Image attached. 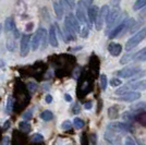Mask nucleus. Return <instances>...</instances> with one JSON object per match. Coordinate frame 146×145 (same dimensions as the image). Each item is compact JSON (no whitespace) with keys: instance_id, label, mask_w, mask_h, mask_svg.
I'll return each instance as SVG.
<instances>
[{"instance_id":"nucleus-1","label":"nucleus","mask_w":146,"mask_h":145,"mask_svg":"<svg viewBox=\"0 0 146 145\" xmlns=\"http://www.w3.org/2000/svg\"><path fill=\"white\" fill-rule=\"evenodd\" d=\"M88 3L86 2L85 0H79L78 3H76V14L75 17L79 20L80 24L82 25H88L90 26V23H88V20H87V8H88Z\"/></svg>"},{"instance_id":"nucleus-2","label":"nucleus","mask_w":146,"mask_h":145,"mask_svg":"<svg viewBox=\"0 0 146 145\" xmlns=\"http://www.w3.org/2000/svg\"><path fill=\"white\" fill-rule=\"evenodd\" d=\"M145 37H146V27H143V29H141L140 31H137L132 37H130L129 41H127L125 46H124L125 50H127V51H131V50L135 48Z\"/></svg>"},{"instance_id":"nucleus-3","label":"nucleus","mask_w":146,"mask_h":145,"mask_svg":"<svg viewBox=\"0 0 146 145\" xmlns=\"http://www.w3.org/2000/svg\"><path fill=\"white\" fill-rule=\"evenodd\" d=\"M120 14H121V9H120V7L110 8L109 9V12L107 14L106 21H105L106 24H107V33H108V31H109L113 25H116L117 20L120 17Z\"/></svg>"},{"instance_id":"nucleus-4","label":"nucleus","mask_w":146,"mask_h":145,"mask_svg":"<svg viewBox=\"0 0 146 145\" xmlns=\"http://www.w3.org/2000/svg\"><path fill=\"white\" fill-rule=\"evenodd\" d=\"M107 130H110L112 132L117 133V134H122V133H128L131 132L132 129H131V126L129 123H124V122H111L108 124L107 127Z\"/></svg>"},{"instance_id":"nucleus-5","label":"nucleus","mask_w":146,"mask_h":145,"mask_svg":"<svg viewBox=\"0 0 146 145\" xmlns=\"http://www.w3.org/2000/svg\"><path fill=\"white\" fill-rule=\"evenodd\" d=\"M109 9H110V7L108 6V5H104V6L99 9L97 18L95 20V26H96V30L97 31H100L103 29L104 23H105V21H106V17H107V14L109 12Z\"/></svg>"},{"instance_id":"nucleus-6","label":"nucleus","mask_w":146,"mask_h":145,"mask_svg":"<svg viewBox=\"0 0 146 145\" xmlns=\"http://www.w3.org/2000/svg\"><path fill=\"white\" fill-rule=\"evenodd\" d=\"M141 71H142V69H140L139 67H127V68L119 70L117 72V75L119 78H123V79H132Z\"/></svg>"},{"instance_id":"nucleus-7","label":"nucleus","mask_w":146,"mask_h":145,"mask_svg":"<svg viewBox=\"0 0 146 145\" xmlns=\"http://www.w3.org/2000/svg\"><path fill=\"white\" fill-rule=\"evenodd\" d=\"M141 98V93L136 91H131V92H128L127 94H124V95H121V96H119L117 99L119 100V102H124V103H132V102H135V100H137V99H140Z\"/></svg>"},{"instance_id":"nucleus-8","label":"nucleus","mask_w":146,"mask_h":145,"mask_svg":"<svg viewBox=\"0 0 146 145\" xmlns=\"http://www.w3.org/2000/svg\"><path fill=\"white\" fill-rule=\"evenodd\" d=\"M30 45H31V36L29 34H24L21 38V56L26 57L30 51Z\"/></svg>"},{"instance_id":"nucleus-9","label":"nucleus","mask_w":146,"mask_h":145,"mask_svg":"<svg viewBox=\"0 0 146 145\" xmlns=\"http://www.w3.org/2000/svg\"><path fill=\"white\" fill-rule=\"evenodd\" d=\"M44 30H45L44 27H39V29L36 31V33H35V34L33 35V37H32L31 46H32V49H33V50H36V49H38V47L40 46Z\"/></svg>"},{"instance_id":"nucleus-10","label":"nucleus","mask_w":146,"mask_h":145,"mask_svg":"<svg viewBox=\"0 0 146 145\" xmlns=\"http://www.w3.org/2000/svg\"><path fill=\"white\" fill-rule=\"evenodd\" d=\"M129 91H144L146 90V80H140V81H134V82H130L127 84Z\"/></svg>"},{"instance_id":"nucleus-11","label":"nucleus","mask_w":146,"mask_h":145,"mask_svg":"<svg viewBox=\"0 0 146 145\" xmlns=\"http://www.w3.org/2000/svg\"><path fill=\"white\" fill-rule=\"evenodd\" d=\"M98 11H99V9H98L97 6H94V5L88 6L86 13H87V20H88L90 25L93 24V23H95V20L97 18Z\"/></svg>"},{"instance_id":"nucleus-12","label":"nucleus","mask_w":146,"mask_h":145,"mask_svg":"<svg viewBox=\"0 0 146 145\" xmlns=\"http://www.w3.org/2000/svg\"><path fill=\"white\" fill-rule=\"evenodd\" d=\"M66 20H67L70 24L72 25V27L75 30L76 33H80V30H81V24H80L79 20L76 19V17H75L72 12L68 13L67 17H66Z\"/></svg>"},{"instance_id":"nucleus-13","label":"nucleus","mask_w":146,"mask_h":145,"mask_svg":"<svg viewBox=\"0 0 146 145\" xmlns=\"http://www.w3.org/2000/svg\"><path fill=\"white\" fill-rule=\"evenodd\" d=\"M48 41L49 44L52 46V47H58V38H57V32H56L55 24L51 25L50 29H49V34H48Z\"/></svg>"},{"instance_id":"nucleus-14","label":"nucleus","mask_w":146,"mask_h":145,"mask_svg":"<svg viewBox=\"0 0 146 145\" xmlns=\"http://www.w3.org/2000/svg\"><path fill=\"white\" fill-rule=\"evenodd\" d=\"M105 139L106 141H108L111 144H120V139L119 136H117V133L112 132L110 130H107L105 133Z\"/></svg>"},{"instance_id":"nucleus-15","label":"nucleus","mask_w":146,"mask_h":145,"mask_svg":"<svg viewBox=\"0 0 146 145\" xmlns=\"http://www.w3.org/2000/svg\"><path fill=\"white\" fill-rule=\"evenodd\" d=\"M108 51L110 53L111 56L113 57H117L121 54L122 51V47L120 44H117V43H110L109 46H108Z\"/></svg>"},{"instance_id":"nucleus-16","label":"nucleus","mask_w":146,"mask_h":145,"mask_svg":"<svg viewBox=\"0 0 146 145\" xmlns=\"http://www.w3.org/2000/svg\"><path fill=\"white\" fill-rule=\"evenodd\" d=\"M137 111H133V110H130V111H125L122 114V119L125 121L127 123H130L132 121H135V117H136Z\"/></svg>"},{"instance_id":"nucleus-17","label":"nucleus","mask_w":146,"mask_h":145,"mask_svg":"<svg viewBox=\"0 0 146 145\" xmlns=\"http://www.w3.org/2000/svg\"><path fill=\"white\" fill-rule=\"evenodd\" d=\"M133 60L137 61V62H144V61H146V47L141 49L140 51H137L136 54H134Z\"/></svg>"},{"instance_id":"nucleus-18","label":"nucleus","mask_w":146,"mask_h":145,"mask_svg":"<svg viewBox=\"0 0 146 145\" xmlns=\"http://www.w3.org/2000/svg\"><path fill=\"white\" fill-rule=\"evenodd\" d=\"M52 5H54V10H55V13H56V15H57V18L59 19V20H61L62 17H63L64 11H63V9H62V7H61L60 2L55 0Z\"/></svg>"},{"instance_id":"nucleus-19","label":"nucleus","mask_w":146,"mask_h":145,"mask_svg":"<svg viewBox=\"0 0 146 145\" xmlns=\"http://www.w3.org/2000/svg\"><path fill=\"white\" fill-rule=\"evenodd\" d=\"M131 110L133 111H143L146 109V102H137L131 105Z\"/></svg>"},{"instance_id":"nucleus-20","label":"nucleus","mask_w":146,"mask_h":145,"mask_svg":"<svg viewBox=\"0 0 146 145\" xmlns=\"http://www.w3.org/2000/svg\"><path fill=\"white\" fill-rule=\"evenodd\" d=\"M5 30H6V32H12L13 30H15V23H14V20L12 18H8L6 20Z\"/></svg>"},{"instance_id":"nucleus-21","label":"nucleus","mask_w":146,"mask_h":145,"mask_svg":"<svg viewBox=\"0 0 146 145\" xmlns=\"http://www.w3.org/2000/svg\"><path fill=\"white\" fill-rule=\"evenodd\" d=\"M135 120L137 121L140 124L146 127V112L145 111H137L136 114V117H135Z\"/></svg>"},{"instance_id":"nucleus-22","label":"nucleus","mask_w":146,"mask_h":145,"mask_svg":"<svg viewBox=\"0 0 146 145\" xmlns=\"http://www.w3.org/2000/svg\"><path fill=\"white\" fill-rule=\"evenodd\" d=\"M40 118H42L44 121H50V120H52V118H54V114H52L50 110H45V111H43V112L40 114Z\"/></svg>"},{"instance_id":"nucleus-23","label":"nucleus","mask_w":146,"mask_h":145,"mask_svg":"<svg viewBox=\"0 0 146 145\" xmlns=\"http://www.w3.org/2000/svg\"><path fill=\"white\" fill-rule=\"evenodd\" d=\"M59 2H60V5H61V7H62V9H63L64 12H67V13L71 12L72 7L70 6V3H69L68 0H59Z\"/></svg>"},{"instance_id":"nucleus-24","label":"nucleus","mask_w":146,"mask_h":145,"mask_svg":"<svg viewBox=\"0 0 146 145\" xmlns=\"http://www.w3.org/2000/svg\"><path fill=\"white\" fill-rule=\"evenodd\" d=\"M146 6V0H136L135 3L133 6V10L134 11H139L142 8H144Z\"/></svg>"},{"instance_id":"nucleus-25","label":"nucleus","mask_w":146,"mask_h":145,"mask_svg":"<svg viewBox=\"0 0 146 145\" xmlns=\"http://www.w3.org/2000/svg\"><path fill=\"white\" fill-rule=\"evenodd\" d=\"M19 127H20V129L22 130V131H24V132H29L31 130V126L30 123L27 122V121H22V122H20V124H19Z\"/></svg>"},{"instance_id":"nucleus-26","label":"nucleus","mask_w":146,"mask_h":145,"mask_svg":"<svg viewBox=\"0 0 146 145\" xmlns=\"http://www.w3.org/2000/svg\"><path fill=\"white\" fill-rule=\"evenodd\" d=\"M88 33H90V26L88 25H83L80 30V35L81 37H87L88 36Z\"/></svg>"},{"instance_id":"nucleus-27","label":"nucleus","mask_w":146,"mask_h":145,"mask_svg":"<svg viewBox=\"0 0 146 145\" xmlns=\"http://www.w3.org/2000/svg\"><path fill=\"white\" fill-rule=\"evenodd\" d=\"M133 56H134V54L124 55L121 58V60H120V63H121V65H125V63H128L129 61L133 60Z\"/></svg>"},{"instance_id":"nucleus-28","label":"nucleus","mask_w":146,"mask_h":145,"mask_svg":"<svg viewBox=\"0 0 146 145\" xmlns=\"http://www.w3.org/2000/svg\"><path fill=\"white\" fill-rule=\"evenodd\" d=\"M13 104H14V100L11 96L8 97V102H7V112H11L13 109Z\"/></svg>"},{"instance_id":"nucleus-29","label":"nucleus","mask_w":146,"mask_h":145,"mask_svg":"<svg viewBox=\"0 0 146 145\" xmlns=\"http://www.w3.org/2000/svg\"><path fill=\"white\" fill-rule=\"evenodd\" d=\"M73 124L75 126V128H78V129H81V128L84 127V121L82 120L81 118H75V119L73 120Z\"/></svg>"},{"instance_id":"nucleus-30","label":"nucleus","mask_w":146,"mask_h":145,"mask_svg":"<svg viewBox=\"0 0 146 145\" xmlns=\"http://www.w3.org/2000/svg\"><path fill=\"white\" fill-rule=\"evenodd\" d=\"M121 80L118 79V78H113V79L110 80V85L113 86V87H119V86H121Z\"/></svg>"},{"instance_id":"nucleus-31","label":"nucleus","mask_w":146,"mask_h":145,"mask_svg":"<svg viewBox=\"0 0 146 145\" xmlns=\"http://www.w3.org/2000/svg\"><path fill=\"white\" fill-rule=\"evenodd\" d=\"M107 84H108L107 76H106L105 74H102V75H100V85H102V88H103V90H106Z\"/></svg>"},{"instance_id":"nucleus-32","label":"nucleus","mask_w":146,"mask_h":145,"mask_svg":"<svg viewBox=\"0 0 146 145\" xmlns=\"http://www.w3.org/2000/svg\"><path fill=\"white\" fill-rule=\"evenodd\" d=\"M40 45L43 46L44 48L46 47V45H47V31L44 30V33H43V36H42V43H40Z\"/></svg>"},{"instance_id":"nucleus-33","label":"nucleus","mask_w":146,"mask_h":145,"mask_svg":"<svg viewBox=\"0 0 146 145\" xmlns=\"http://www.w3.org/2000/svg\"><path fill=\"white\" fill-rule=\"evenodd\" d=\"M32 140H33L34 142H42V141L44 140V136L42 135V134H39V133H35V134L33 135Z\"/></svg>"},{"instance_id":"nucleus-34","label":"nucleus","mask_w":146,"mask_h":145,"mask_svg":"<svg viewBox=\"0 0 146 145\" xmlns=\"http://www.w3.org/2000/svg\"><path fill=\"white\" fill-rule=\"evenodd\" d=\"M7 47H8L9 50H11V51L14 50V48H15V44H14V42H13L12 39H8V42H7Z\"/></svg>"},{"instance_id":"nucleus-35","label":"nucleus","mask_w":146,"mask_h":145,"mask_svg":"<svg viewBox=\"0 0 146 145\" xmlns=\"http://www.w3.org/2000/svg\"><path fill=\"white\" fill-rule=\"evenodd\" d=\"M120 2H121V0H110L109 7L110 8H116V7H119L120 6Z\"/></svg>"},{"instance_id":"nucleus-36","label":"nucleus","mask_w":146,"mask_h":145,"mask_svg":"<svg viewBox=\"0 0 146 145\" xmlns=\"http://www.w3.org/2000/svg\"><path fill=\"white\" fill-rule=\"evenodd\" d=\"M71 126H72V124H71V122H70V121H64V122H62V124H61V127H62V129H63V130H69V129H70V128H71Z\"/></svg>"},{"instance_id":"nucleus-37","label":"nucleus","mask_w":146,"mask_h":145,"mask_svg":"<svg viewBox=\"0 0 146 145\" xmlns=\"http://www.w3.org/2000/svg\"><path fill=\"white\" fill-rule=\"evenodd\" d=\"M124 145H136V143L134 142V140L132 138L128 136L127 139L124 140Z\"/></svg>"},{"instance_id":"nucleus-38","label":"nucleus","mask_w":146,"mask_h":145,"mask_svg":"<svg viewBox=\"0 0 146 145\" xmlns=\"http://www.w3.org/2000/svg\"><path fill=\"white\" fill-rule=\"evenodd\" d=\"M32 114H33V110H32V109L27 110V112H25L24 115H23V119H25V120L31 119V118H32Z\"/></svg>"},{"instance_id":"nucleus-39","label":"nucleus","mask_w":146,"mask_h":145,"mask_svg":"<svg viewBox=\"0 0 146 145\" xmlns=\"http://www.w3.org/2000/svg\"><path fill=\"white\" fill-rule=\"evenodd\" d=\"M27 86H29V90H30L31 92H34L37 88V85L35 84V83H29Z\"/></svg>"},{"instance_id":"nucleus-40","label":"nucleus","mask_w":146,"mask_h":145,"mask_svg":"<svg viewBox=\"0 0 146 145\" xmlns=\"http://www.w3.org/2000/svg\"><path fill=\"white\" fill-rule=\"evenodd\" d=\"M72 112H73V114H75V115L80 112V106L78 105V104L74 106V108H73V110H72Z\"/></svg>"},{"instance_id":"nucleus-41","label":"nucleus","mask_w":146,"mask_h":145,"mask_svg":"<svg viewBox=\"0 0 146 145\" xmlns=\"http://www.w3.org/2000/svg\"><path fill=\"white\" fill-rule=\"evenodd\" d=\"M144 17H146V6L142 8V11L140 13V18H144Z\"/></svg>"},{"instance_id":"nucleus-42","label":"nucleus","mask_w":146,"mask_h":145,"mask_svg":"<svg viewBox=\"0 0 146 145\" xmlns=\"http://www.w3.org/2000/svg\"><path fill=\"white\" fill-rule=\"evenodd\" d=\"M45 99H46V103H52V96L51 95H46V97H45Z\"/></svg>"},{"instance_id":"nucleus-43","label":"nucleus","mask_w":146,"mask_h":145,"mask_svg":"<svg viewBox=\"0 0 146 145\" xmlns=\"http://www.w3.org/2000/svg\"><path fill=\"white\" fill-rule=\"evenodd\" d=\"M92 106H93L92 102H87V103L84 104V108H85V109H91Z\"/></svg>"},{"instance_id":"nucleus-44","label":"nucleus","mask_w":146,"mask_h":145,"mask_svg":"<svg viewBox=\"0 0 146 145\" xmlns=\"http://www.w3.org/2000/svg\"><path fill=\"white\" fill-rule=\"evenodd\" d=\"M69 1V3H70V6L72 7V9L75 7V0H68Z\"/></svg>"},{"instance_id":"nucleus-45","label":"nucleus","mask_w":146,"mask_h":145,"mask_svg":"<svg viewBox=\"0 0 146 145\" xmlns=\"http://www.w3.org/2000/svg\"><path fill=\"white\" fill-rule=\"evenodd\" d=\"M64 98H66V100H67V102H71V100H72V97L70 96V95H68V94L64 95Z\"/></svg>"},{"instance_id":"nucleus-46","label":"nucleus","mask_w":146,"mask_h":145,"mask_svg":"<svg viewBox=\"0 0 146 145\" xmlns=\"http://www.w3.org/2000/svg\"><path fill=\"white\" fill-rule=\"evenodd\" d=\"M10 126V121H7L6 123H5V126H3V129L6 130V129H8V127Z\"/></svg>"},{"instance_id":"nucleus-47","label":"nucleus","mask_w":146,"mask_h":145,"mask_svg":"<svg viewBox=\"0 0 146 145\" xmlns=\"http://www.w3.org/2000/svg\"><path fill=\"white\" fill-rule=\"evenodd\" d=\"M86 2H87V3H88V5H90V6H91L92 3H93V1H94V0H85Z\"/></svg>"},{"instance_id":"nucleus-48","label":"nucleus","mask_w":146,"mask_h":145,"mask_svg":"<svg viewBox=\"0 0 146 145\" xmlns=\"http://www.w3.org/2000/svg\"><path fill=\"white\" fill-rule=\"evenodd\" d=\"M137 144H139V145H146V144H144V143H142L140 140H137Z\"/></svg>"},{"instance_id":"nucleus-49","label":"nucleus","mask_w":146,"mask_h":145,"mask_svg":"<svg viewBox=\"0 0 146 145\" xmlns=\"http://www.w3.org/2000/svg\"><path fill=\"white\" fill-rule=\"evenodd\" d=\"M1 30H2V26H1V24H0V33H1Z\"/></svg>"}]
</instances>
